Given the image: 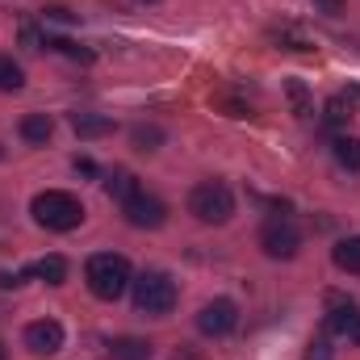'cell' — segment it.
Listing matches in <instances>:
<instances>
[{
  "label": "cell",
  "mask_w": 360,
  "mask_h": 360,
  "mask_svg": "<svg viewBox=\"0 0 360 360\" xmlns=\"http://www.w3.org/2000/svg\"><path fill=\"white\" fill-rule=\"evenodd\" d=\"M21 89H25L21 63H13L8 55H0V92H21Z\"/></svg>",
  "instance_id": "44dd1931"
},
{
  "label": "cell",
  "mask_w": 360,
  "mask_h": 360,
  "mask_svg": "<svg viewBox=\"0 0 360 360\" xmlns=\"http://www.w3.org/2000/svg\"><path fill=\"white\" fill-rule=\"evenodd\" d=\"M46 46L59 51V55H68V59H76V63H92V59H96L92 46H80V42H72V38H46Z\"/></svg>",
  "instance_id": "ffe728a7"
},
{
  "label": "cell",
  "mask_w": 360,
  "mask_h": 360,
  "mask_svg": "<svg viewBox=\"0 0 360 360\" xmlns=\"http://www.w3.org/2000/svg\"><path fill=\"white\" fill-rule=\"evenodd\" d=\"M76 172L80 176H96V164H92L89 155H76Z\"/></svg>",
  "instance_id": "83f0119b"
},
{
  "label": "cell",
  "mask_w": 360,
  "mask_h": 360,
  "mask_svg": "<svg viewBox=\"0 0 360 360\" xmlns=\"http://www.w3.org/2000/svg\"><path fill=\"white\" fill-rule=\"evenodd\" d=\"M188 214H193L197 222H205V226H222V222H231V214H235V193H231L222 180H201V184L188 193Z\"/></svg>",
  "instance_id": "277c9868"
},
{
  "label": "cell",
  "mask_w": 360,
  "mask_h": 360,
  "mask_svg": "<svg viewBox=\"0 0 360 360\" xmlns=\"http://www.w3.org/2000/svg\"><path fill=\"white\" fill-rule=\"evenodd\" d=\"M25 276H30V269H25V272H0V289H17Z\"/></svg>",
  "instance_id": "4316f807"
},
{
  "label": "cell",
  "mask_w": 360,
  "mask_h": 360,
  "mask_svg": "<svg viewBox=\"0 0 360 360\" xmlns=\"http://www.w3.org/2000/svg\"><path fill=\"white\" fill-rule=\"evenodd\" d=\"M344 4H348V0H314V8H319V13H327V17H340V13H344Z\"/></svg>",
  "instance_id": "484cf974"
},
{
  "label": "cell",
  "mask_w": 360,
  "mask_h": 360,
  "mask_svg": "<svg viewBox=\"0 0 360 360\" xmlns=\"http://www.w3.org/2000/svg\"><path fill=\"white\" fill-rule=\"evenodd\" d=\"M285 96H289V105H293L297 117H314V101H310V89L302 80H285Z\"/></svg>",
  "instance_id": "d6986e66"
},
{
  "label": "cell",
  "mask_w": 360,
  "mask_h": 360,
  "mask_svg": "<svg viewBox=\"0 0 360 360\" xmlns=\"http://www.w3.org/2000/svg\"><path fill=\"white\" fill-rule=\"evenodd\" d=\"M30 276H42L46 285H63L68 281V260L63 256H42L38 264H30Z\"/></svg>",
  "instance_id": "2e32d148"
},
{
  "label": "cell",
  "mask_w": 360,
  "mask_h": 360,
  "mask_svg": "<svg viewBox=\"0 0 360 360\" xmlns=\"http://www.w3.org/2000/svg\"><path fill=\"white\" fill-rule=\"evenodd\" d=\"M269 42L281 46V51H297V55H310V51H314V38H310L302 25H293V21L269 25Z\"/></svg>",
  "instance_id": "30bf717a"
},
{
  "label": "cell",
  "mask_w": 360,
  "mask_h": 360,
  "mask_svg": "<svg viewBox=\"0 0 360 360\" xmlns=\"http://www.w3.org/2000/svg\"><path fill=\"white\" fill-rule=\"evenodd\" d=\"M105 193H109L113 201H130V197L139 193V180H134V172H109V176H105Z\"/></svg>",
  "instance_id": "e0dca14e"
},
{
  "label": "cell",
  "mask_w": 360,
  "mask_h": 360,
  "mask_svg": "<svg viewBox=\"0 0 360 360\" xmlns=\"http://www.w3.org/2000/svg\"><path fill=\"white\" fill-rule=\"evenodd\" d=\"M42 17H46V21H63V25H72V21H76V13H72L68 4H46V8H42Z\"/></svg>",
  "instance_id": "d4e9b609"
},
{
  "label": "cell",
  "mask_w": 360,
  "mask_h": 360,
  "mask_svg": "<svg viewBox=\"0 0 360 360\" xmlns=\"http://www.w3.org/2000/svg\"><path fill=\"white\" fill-rule=\"evenodd\" d=\"M348 96H356V101H360V84H352V89H348Z\"/></svg>",
  "instance_id": "f546056e"
},
{
  "label": "cell",
  "mask_w": 360,
  "mask_h": 360,
  "mask_svg": "<svg viewBox=\"0 0 360 360\" xmlns=\"http://www.w3.org/2000/svg\"><path fill=\"white\" fill-rule=\"evenodd\" d=\"M84 281H89V289L101 297V302H117L126 289H130V264H126V256H113V252H96L89 264H84Z\"/></svg>",
  "instance_id": "7a4b0ae2"
},
{
  "label": "cell",
  "mask_w": 360,
  "mask_h": 360,
  "mask_svg": "<svg viewBox=\"0 0 360 360\" xmlns=\"http://www.w3.org/2000/svg\"><path fill=\"white\" fill-rule=\"evenodd\" d=\"M331 151H335L340 168L360 172V139H352V134H340V139H331Z\"/></svg>",
  "instance_id": "9a60e30c"
},
{
  "label": "cell",
  "mask_w": 360,
  "mask_h": 360,
  "mask_svg": "<svg viewBox=\"0 0 360 360\" xmlns=\"http://www.w3.org/2000/svg\"><path fill=\"white\" fill-rule=\"evenodd\" d=\"M323 122H327V126H348V122H352V96H344V92L331 96V101L323 105Z\"/></svg>",
  "instance_id": "ac0fdd59"
},
{
  "label": "cell",
  "mask_w": 360,
  "mask_h": 360,
  "mask_svg": "<svg viewBox=\"0 0 360 360\" xmlns=\"http://www.w3.org/2000/svg\"><path fill=\"white\" fill-rule=\"evenodd\" d=\"M72 130L80 139H101V134H113V117L109 113H72Z\"/></svg>",
  "instance_id": "4fadbf2b"
},
{
  "label": "cell",
  "mask_w": 360,
  "mask_h": 360,
  "mask_svg": "<svg viewBox=\"0 0 360 360\" xmlns=\"http://www.w3.org/2000/svg\"><path fill=\"white\" fill-rule=\"evenodd\" d=\"M105 352H109V360H151V344L139 335H117L105 344Z\"/></svg>",
  "instance_id": "8fae6325"
},
{
  "label": "cell",
  "mask_w": 360,
  "mask_h": 360,
  "mask_svg": "<svg viewBox=\"0 0 360 360\" xmlns=\"http://www.w3.org/2000/svg\"><path fill=\"white\" fill-rule=\"evenodd\" d=\"M172 360H201V352H197V348H188V344H180Z\"/></svg>",
  "instance_id": "f1b7e54d"
},
{
  "label": "cell",
  "mask_w": 360,
  "mask_h": 360,
  "mask_svg": "<svg viewBox=\"0 0 360 360\" xmlns=\"http://www.w3.org/2000/svg\"><path fill=\"white\" fill-rule=\"evenodd\" d=\"M260 248H264L269 260H293L297 248H302V235H297L293 222L276 218V222H264V231H260Z\"/></svg>",
  "instance_id": "8992f818"
},
{
  "label": "cell",
  "mask_w": 360,
  "mask_h": 360,
  "mask_svg": "<svg viewBox=\"0 0 360 360\" xmlns=\"http://www.w3.org/2000/svg\"><path fill=\"white\" fill-rule=\"evenodd\" d=\"M335 352H331V344L327 340H310L306 344V352H302V360H331Z\"/></svg>",
  "instance_id": "cb8c5ba5"
},
{
  "label": "cell",
  "mask_w": 360,
  "mask_h": 360,
  "mask_svg": "<svg viewBox=\"0 0 360 360\" xmlns=\"http://www.w3.org/2000/svg\"><path fill=\"white\" fill-rule=\"evenodd\" d=\"M235 327H239V306H235L231 297H214V302H205V306L197 310V331L210 335V340H222V335H231Z\"/></svg>",
  "instance_id": "5b68a950"
},
{
  "label": "cell",
  "mask_w": 360,
  "mask_h": 360,
  "mask_svg": "<svg viewBox=\"0 0 360 360\" xmlns=\"http://www.w3.org/2000/svg\"><path fill=\"white\" fill-rule=\"evenodd\" d=\"M218 109H226L231 117H252V105L239 101V96H218Z\"/></svg>",
  "instance_id": "603a6c76"
},
{
  "label": "cell",
  "mask_w": 360,
  "mask_h": 360,
  "mask_svg": "<svg viewBox=\"0 0 360 360\" xmlns=\"http://www.w3.org/2000/svg\"><path fill=\"white\" fill-rule=\"evenodd\" d=\"M331 260H335V269H344V272H352V276H360V235L340 239V243L331 248Z\"/></svg>",
  "instance_id": "5bb4252c"
},
{
  "label": "cell",
  "mask_w": 360,
  "mask_h": 360,
  "mask_svg": "<svg viewBox=\"0 0 360 360\" xmlns=\"http://www.w3.org/2000/svg\"><path fill=\"white\" fill-rule=\"evenodd\" d=\"M63 323H55V319H38V323H30L25 327V348L34 352V356H55L59 348H63Z\"/></svg>",
  "instance_id": "ba28073f"
},
{
  "label": "cell",
  "mask_w": 360,
  "mask_h": 360,
  "mask_svg": "<svg viewBox=\"0 0 360 360\" xmlns=\"http://www.w3.org/2000/svg\"><path fill=\"white\" fill-rule=\"evenodd\" d=\"M51 134H55V122H51L46 113H25V117H21V139H25L30 147H46Z\"/></svg>",
  "instance_id": "7c38bea8"
},
{
  "label": "cell",
  "mask_w": 360,
  "mask_h": 360,
  "mask_svg": "<svg viewBox=\"0 0 360 360\" xmlns=\"http://www.w3.org/2000/svg\"><path fill=\"white\" fill-rule=\"evenodd\" d=\"M143 4H160V0H143Z\"/></svg>",
  "instance_id": "1f68e13d"
},
{
  "label": "cell",
  "mask_w": 360,
  "mask_h": 360,
  "mask_svg": "<svg viewBox=\"0 0 360 360\" xmlns=\"http://www.w3.org/2000/svg\"><path fill=\"white\" fill-rule=\"evenodd\" d=\"M30 214H34V222L46 226V231H76V226L84 222V205H80V197H76V193H63V188H46V193H38L34 205H30Z\"/></svg>",
  "instance_id": "6da1fadb"
},
{
  "label": "cell",
  "mask_w": 360,
  "mask_h": 360,
  "mask_svg": "<svg viewBox=\"0 0 360 360\" xmlns=\"http://www.w3.org/2000/svg\"><path fill=\"white\" fill-rule=\"evenodd\" d=\"M327 306H331V314H327V331H331V335H348V340H356L360 344V310H356V302H348V297H340V293H327Z\"/></svg>",
  "instance_id": "9c48e42d"
},
{
  "label": "cell",
  "mask_w": 360,
  "mask_h": 360,
  "mask_svg": "<svg viewBox=\"0 0 360 360\" xmlns=\"http://www.w3.org/2000/svg\"><path fill=\"white\" fill-rule=\"evenodd\" d=\"M130 297H134V310L139 314L164 319L176 306V281L168 272H143L139 281H130Z\"/></svg>",
  "instance_id": "3957f363"
},
{
  "label": "cell",
  "mask_w": 360,
  "mask_h": 360,
  "mask_svg": "<svg viewBox=\"0 0 360 360\" xmlns=\"http://www.w3.org/2000/svg\"><path fill=\"white\" fill-rule=\"evenodd\" d=\"M122 214H126V222L130 226H139V231H155V226H164L168 222V205L160 201V197H151V193H134L130 201H122Z\"/></svg>",
  "instance_id": "52a82bcc"
},
{
  "label": "cell",
  "mask_w": 360,
  "mask_h": 360,
  "mask_svg": "<svg viewBox=\"0 0 360 360\" xmlns=\"http://www.w3.org/2000/svg\"><path fill=\"white\" fill-rule=\"evenodd\" d=\"M4 356H8V352H4V344H0V360H4Z\"/></svg>",
  "instance_id": "4dcf8cb0"
},
{
  "label": "cell",
  "mask_w": 360,
  "mask_h": 360,
  "mask_svg": "<svg viewBox=\"0 0 360 360\" xmlns=\"http://www.w3.org/2000/svg\"><path fill=\"white\" fill-rule=\"evenodd\" d=\"M130 143H134V151H160L164 130H160V126H134V130H130Z\"/></svg>",
  "instance_id": "7402d4cb"
}]
</instances>
